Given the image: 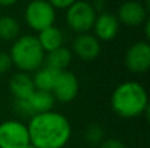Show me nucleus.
Returning a JSON list of instances; mask_svg holds the SVG:
<instances>
[{
    "instance_id": "23",
    "label": "nucleus",
    "mask_w": 150,
    "mask_h": 148,
    "mask_svg": "<svg viewBox=\"0 0 150 148\" xmlns=\"http://www.w3.org/2000/svg\"><path fill=\"white\" fill-rule=\"evenodd\" d=\"M91 5H92L93 10L96 13H101V12H104V8H105V1L104 0H93L91 3Z\"/></svg>"
},
{
    "instance_id": "10",
    "label": "nucleus",
    "mask_w": 150,
    "mask_h": 148,
    "mask_svg": "<svg viewBox=\"0 0 150 148\" xmlns=\"http://www.w3.org/2000/svg\"><path fill=\"white\" fill-rule=\"evenodd\" d=\"M101 51L100 41L93 34H78L73 41V51L79 59L90 62L99 57Z\"/></svg>"
},
{
    "instance_id": "3",
    "label": "nucleus",
    "mask_w": 150,
    "mask_h": 148,
    "mask_svg": "<svg viewBox=\"0 0 150 148\" xmlns=\"http://www.w3.org/2000/svg\"><path fill=\"white\" fill-rule=\"evenodd\" d=\"M9 57L12 64L20 72H34L45 63V51L42 50L37 37L25 34L13 41Z\"/></svg>"
},
{
    "instance_id": "19",
    "label": "nucleus",
    "mask_w": 150,
    "mask_h": 148,
    "mask_svg": "<svg viewBox=\"0 0 150 148\" xmlns=\"http://www.w3.org/2000/svg\"><path fill=\"white\" fill-rule=\"evenodd\" d=\"M15 110L17 114L23 115V117H29L32 118L33 117V112H32L30 106H29V102L28 100H15Z\"/></svg>"
},
{
    "instance_id": "4",
    "label": "nucleus",
    "mask_w": 150,
    "mask_h": 148,
    "mask_svg": "<svg viewBox=\"0 0 150 148\" xmlns=\"http://www.w3.org/2000/svg\"><path fill=\"white\" fill-rule=\"evenodd\" d=\"M26 25L34 31H41L53 26L55 22V9L46 0H32L28 3L24 12Z\"/></svg>"
},
{
    "instance_id": "24",
    "label": "nucleus",
    "mask_w": 150,
    "mask_h": 148,
    "mask_svg": "<svg viewBox=\"0 0 150 148\" xmlns=\"http://www.w3.org/2000/svg\"><path fill=\"white\" fill-rule=\"evenodd\" d=\"M18 0H0V7H12V5H15L16 3H17Z\"/></svg>"
},
{
    "instance_id": "1",
    "label": "nucleus",
    "mask_w": 150,
    "mask_h": 148,
    "mask_svg": "<svg viewBox=\"0 0 150 148\" xmlns=\"http://www.w3.org/2000/svg\"><path fill=\"white\" fill-rule=\"evenodd\" d=\"M34 148H63L71 138V125L63 114L46 112L36 114L26 125Z\"/></svg>"
},
{
    "instance_id": "17",
    "label": "nucleus",
    "mask_w": 150,
    "mask_h": 148,
    "mask_svg": "<svg viewBox=\"0 0 150 148\" xmlns=\"http://www.w3.org/2000/svg\"><path fill=\"white\" fill-rule=\"evenodd\" d=\"M20 24L12 16H0V39L4 42H12L18 38Z\"/></svg>"
},
{
    "instance_id": "25",
    "label": "nucleus",
    "mask_w": 150,
    "mask_h": 148,
    "mask_svg": "<svg viewBox=\"0 0 150 148\" xmlns=\"http://www.w3.org/2000/svg\"><path fill=\"white\" fill-rule=\"evenodd\" d=\"M28 148H34V147H32V146H29V147H28Z\"/></svg>"
},
{
    "instance_id": "5",
    "label": "nucleus",
    "mask_w": 150,
    "mask_h": 148,
    "mask_svg": "<svg viewBox=\"0 0 150 148\" xmlns=\"http://www.w3.org/2000/svg\"><path fill=\"white\" fill-rule=\"evenodd\" d=\"M96 16L98 13L93 10L91 3L76 0L66 9V22L76 34H83L92 29Z\"/></svg>"
},
{
    "instance_id": "12",
    "label": "nucleus",
    "mask_w": 150,
    "mask_h": 148,
    "mask_svg": "<svg viewBox=\"0 0 150 148\" xmlns=\"http://www.w3.org/2000/svg\"><path fill=\"white\" fill-rule=\"evenodd\" d=\"M8 88L15 100H26L36 89L32 76L25 72L15 73L9 79Z\"/></svg>"
},
{
    "instance_id": "18",
    "label": "nucleus",
    "mask_w": 150,
    "mask_h": 148,
    "mask_svg": "<svg viewBox=\"0 0 150 148\" xmlns=\"http://www.w3.org/2000/svg\"><path fill=\"white\" fill-rule=\"evenodd\" d=\"M83 138H84L86 143H88L90 146H100V143L103 142L104 138V130L100 125L98 123H91L84 128L83 133Z\"/></svg>"
},
{
    "instance_id": "7",
    "label": "nucleus",
    "mask_w": 150,
    "mask_h": 148,
    "mask_svg": "<svg viewBox=\"0 0 150 148\" xmlns=\"http://www.w3.org/2000/svg\"><path fill=\"white\" fill-rule=\"evenodd\" d=\"M124 63L132 73H145L150 67V45L148 41L133 43L125 52Z\"/></svg>"
},
{
    "instance_id": "11",
    "label": "nucleus",
    "mask_w": 150,
    "mask_h": 148,
    "mask_svg": "<svg viewBox=\"0 0 150 148\" xmlns=\"http://www.w3.org/2000/svg\"><path fill=\"white\" fill-rule=\"evenodd\" d=\"M120 22L113 13L101 12L96 16L95 22H93V36L99 41L108 42L112 41L119 33Z\"/></svg>"
},
{
    "instance_id": "2",
    "label": "nucleus",
    "mask_w": 150,
    "mask_h": 148,
    "mask_svg": "<svg viewBox=\"0 0 150 148\" xmlns=\"http://www.w3.org/2000/svg\"><path fill=\"white\" fill-rule=\"evenodd\" d=\"M111 106L120 118L130 119L142 115L149 110L148 92L138 81H124L115 88L111 96Z\"/></svg>"
},
{
    "instance_id": "22",
    "label": "nucleus",
    "mask_w": 150,
    "mask_h": 148,
    "mask_svg": "<svg viewBox=\"0 0 150 148\" xmlns=\"http://www.w3.org/2000/svg\"><path fill=\"white\" fill-rule=\"evenodd\" d=\"M99 148H127V146L119 139H107L101 142Z\"/></svg>"
},
{
    "instance_id": "16",
    "label": "nucleus",
    "mask_w": 150,
    "mask_h": 148,
    "mask_svg": "<svg viewBox=\"0 0 150 148\" xmlns=\"http://www.w3.org/2000/svg\"><path fill=\"white\" fill-rule=\"evenodd\" d=\"M58 73H59L58 71L53 70V68L47 67V66L40 67L37 71H34V76L32 77L33 79L34 88L38 89V91L52 92Z\"/></svg>"
},
{
    "instance_id": "9",
    "label": "nucleus",
    "mask_w": 150,
    "mask_h": 148,
    "mask_svg": "<svg viewBox=\"0 0 150 148\" xmlns=\"http://www.w3.org/2000/svg\"><path fill=\"white\" fill-rule=\"evenodd\" d=\"M79 92V80L70 71H61L53 87V96L59 102H71Z\"/></svg>"
},
{
    "instance_id": "8",
    "label": "nucleus",
    "mask_w": 150,
    "mask_h": 148,
    "mask_svg": "<svg viewBox=\"0 0 150 148\" xmlns=\"http://www.w3.org/2000/svg\"><path fill=\"white\" fill-rule=\"evenodd\" d=\"M148 12L149 9L141 1L128 0L119 7L116 17L122 25L136 28L145 24V21L148 20Z\"/></svg>"
},
{
    "instance_id": "6",
    "label": "nucleus",
    "mask_w": 150,
    "mask_h": 148,
    "mask_svg": "<svg viewBox=\"0 0 150 148\" xmlns=\"http://www.w3.org/2000/svg\"><path fill=\"white\" fill-rule=\"evenodd\" d=\"M30 139L26 125L17 119L0 123V148H28Z\"/></svg>"
},
{
    "instance_id": "20",
    "label": "nucleus",
    "mask_w": 150,
    "mask_h": 148,
    "mask_svg": "<svg viewBox=\"0 0 150 148\" xmlns=\"http://www.w3.org/2000/svg\"><path fill=\"white\" fill-rule=\"evenodd\" d=\"M12 60H11V57L8 52L0 51V75L3 73H7L8 71L12 68Z\"/></svg>"
},
{
    "instance_id": "14",
    "label": "nucleus",
    "mask_w": 150,
    "mask_h": 148,
    "mask_svg": "<svg viewBox=\"0 0 150 148\" xmlns=\"http://www.w3.org/2000/svg\"><path fill=\"white\" fill-rule=\"evenodd\" d=\"M37 39H38L40 45L45 52H50L58 47L63 46V33L59 28L54 25L40 31Z\"/></svg>"
},
{
    "instance_id": "13",
    "label": "nucleus",
    "mask_w": 150,
    "mask_h": 148,
    "mask_svg": "<svg viewBox=\"0 0 150 148\" xmlns=\"http://www.w3.org/2000/svg\"><path fill=\"white\" fill-rule=\"evenodd\" d=\"M26 100L34 115L50 112L55 104V98L52 92L38 91V89H34V92Z\"/></svg>"
},
{
    "instance_id": "15",
    "label": "nucleus",
    "mask_w": 150,
    "mask_h": 148,
    "mask_svg": "<svg viewBox=\"0 0 150 148\" xmlns=\"http://www.w3.org/2000/svg\"><path fill=\"white\" fill-rule=\"evenodd\" d=\"M71 60H73V52L70 49L65 46H61L53 51L47 52V55L45 57V62H46L47 67L53 68L58 72L66 71V68L70 66Z\"/></svg>"
},
{
    "instance_id": "21",
    "label": "nucleus",
    "mask_w": 150,
    "mask_h": 148,
    "mask_svg": "<svg viewBox=\"0 0 150 148\" xmlns=\"http://www.w3.org/2000/svg\"><path fill=\"white\" fill-rule=\"evenodd\" d=\"M46 1L50 3V5L54 9H67L76 0H46Z\"/></svg>"
}]
</instances>
